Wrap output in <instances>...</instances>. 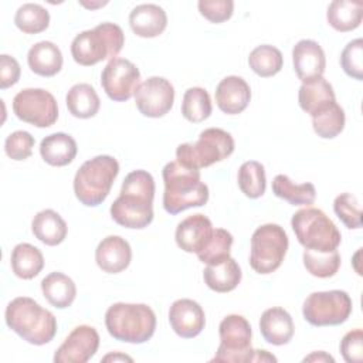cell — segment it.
<instances>
[{"instance_id":"cell-25","label":"cell","mask_w":363,"mask_h":363,"mask_svg":"<svg viewBox=\"0 0 363 363\" xmlns=\"http://www.w3.org/2000/svg\"><path fill=\"white\" fill-rule=\"evenodd\" d=\"M31 231L34 237L45 245L54 247L61 244L67 237V223L54 210L45 208L38 211L31 221Z\"/></svg>"},{"instance_id":"cell-33","label":"cell","mask_w":363,"mask_h":363,"mask_svg":"<svg viewBox=\"0 0 363 363\" xmlns=\"http://www.w3.org/2000/svg\"><path fill=\"white\" fill-rule=\"evenodd\" d=\"M311 116L315 133L323 139L336 138L345 128V111L336 101L322 106Z\"/></svg>"},{"instance_id":"cell-1","label":"cell","mask_w":363,"mask_h":363,"mask_svg":"<svg viewBox=\"0 0 363 363\" xmlns=\"http://www.w3.org/2000/svg\"><path fill=\"white\" fill-rule=\"evenodd\" d=\"M155 180L146 170H133L123 179L119 197L111 204L112 220L126 228H145L153 220Z\"/></svg>"},{"instance_id":"cell-16","label":"cell","mask_w":363,"mask_h":363,"mask_svg":"<svg viewBox=\"0 0 363 363\" xmlns=\"http://www.w3.org/2000/svg\"><path fill=\"white\" fill-rule=\"evenodd\" d=\"M169 323L176 335L184 339L196 337L206 325V315L200 303L193 299H177L169 309Z\"/></svg>"},{"instance_id":"cell-41","label":"cell","mask_w":363,"mask_h":363,"mask_svg":"<svg viewBox=\"0 0 363 363\" xmlns=\"http://www.w3.org/2000/svg\"><path fill=\"white\" fill-rule=\"evenodd\" d=\"M340 65L345 74L353 79L363 78V40L356 38L346 44L340 54Z\"/></svg>"},{"instance_id":"cell-14","label":"cell","mask_w":363,"mask_h":363,"mask_svg":"<svg viewBox=\"0 0 363 363\" xmlns=\"http://www.w3.org/2000/svg\"><path fill=\"white\" fill-rule=\"evenodd\" d=\"M174 88L163 77H150L135 92V104L139 112L147 118L164 116L173 106Z\"/></svg>"},{"instance_id":"cell-46","label":"cell","mask_w":363,"mask_h":363,"mask_svg":"<svg viewBox=\"0 0 363 363\" xmlns=\"http://www.w3.org/2000/svg\"><path fill=\"white\" fill-rule=\"evenodd\" d=\"M303 362H335V359L325 352H313L303 359Z\"/></svg>"},{"instance_id":"cell-5","label":"cell","mask_w":363,"mask_h":363,"mask_svg":"<svg viewBox=\"0 0 363 363\" xmlns=\"http://www.w3.org/2000/svg\"><path fill=\"white\" fill-rule=\"evenodd\" d=\"M119 173V163L113 156L99 155L81 164L74 177V193L86 207L99 206L109 194Z\"/></svg>"},{"instance_id":"cell-49","label":"cell","mask_w":363,"mask_h":363,"mask_svg":"<svg viewBox=\"0 0 363 363\" xmlns=\"http://www.w3.org/2000/svg\"><path fill=\"white\" fill-rule=\"evenodd\" d=\"M82 6H85L86 9H96V7H102L105 4H108V1H98V3H85V1H79Z\"/></svg>"},{"instance_id":"cell-47","label":"cell","mask_w":363,"mask_h":363,"mask_svg":"<svg viewBox=\"0 0 363 363\" xmlns=\"http://www.w3.org/2000/svg\"><path fill=\"white\" fill-rule=\"evenodd\" d=\"M252 362H277V357L269 354L267 350H254V357Z\"/></svg>"},{"instance_id":"cell-15","label":"cell","mask_w":363,"mask_h":363,"mask_svg":"<svg viewBox=\"0 0 363 363\" xmlns=\"http://www.w3.org/2000/svg\"><path fill=\"white\" fill-rule=\"evenodd\" d=\"M99 347V335L95 328L79 325L65 337L54 353L55 363H85Z\"/></svg>"},{"instance_id":"cell-29","label":"cell","mask_w":363,"mask_h":363,"mask_svg":"<svg viewBox=\"0 0 363 363\" xmlns=\"http://www.w3.org/2000/svg\"><path fill=\"white\" fill-rule=\"evenodd\" d=\"M65 104L69 113L79 119H88L98 113L101 101L95 88L89 84H75L69 88Z\"/></svg>"},{"instance_id":"cell-42","label":"cell","mask_w":363,"mask_h":363,"mask_svg":"<svg viewBox=\"0 0 363 363\" xmlns=\"http://www.w3.org/2000/svg\"><path fill=\"white\" fill-rule=\"evenodd\" d=\"M34 142V136L30 132L16 130L6 138L4 152L13 160H26L31 156Z\"/></svg>"},{"instance_id":"cell-31","label":"cell","mask_w":363,"mask_h":363,"mask_svg":"<svg viewBox=\"0 0 363 363\" xmlns=\"http://www.w3.org/2000/svg\"><path fill=\"white\" fill-rule=\"evenodd\" d=\"M336 101L333 86L323 78H318L312 82H305L299 86L298 102L302 111L312 115L322 106Z\"/></svg>"},{"instance_id":"cell-37","label":"cell","mask_w":363,"mask_h":363,"mask_svg":"<svg viewBox=\"0 0 363 363\" xmlns=\"http://www.w3.org/2000/svg\"><path fill=\"white\" fill-rule=\"evenodd\" d=\"M238 187L250 199H258L265 193V169L257 160L244 162L238 169Z\"/></svg>"},{"instance_id":"cell-40","label":"cell","mask_w":363,"mask_h":363,"mask_svg":"<svg viewBox=\"0 0 363 363\" xmlns=\"http://www.w3.org/2000/svg\"><path fill=\"white\" fill-rule=\"evenodd\" d=\"M335 214L347 228L362 227V211L357 197L352 193H342L333 201Z\"/></svg>"},{"instance_id":"cell-48","label":"cell","mask_w":363,"mask_h":363,"mask_svg":"<svg viewBox=\"0 0 363 363\" xmlns=\"http://www.w3.org/2000/svg\"><path fill=\"white\" fill-rule=\"evenodd\" d=\"M118 362V360H128V362H132L133 359L126 356V354H121V353H111V354H106L105 357H102V362Z\"/></svg>"},{"instance_id":"cell-10","label":"cell","mask_w":363,"mask_h":363,"mask_svg":"<svg viewBox=\"0 0 363 363\" xmlns=\"http://www.w3.org/2000/svg\"><path fill=\"white\" fill-rule=\"evenodd\" d=\"M303 318L313 326H336L352 313V299L340 289L312 292L302 306Z\"/></svg>"},{"instance_id":"cell-9","label":"cell","mask_w":363,"mask_h":363,"mask_svg":"<svg viewBox=\"0 0 363 363\" xmlns=\"http://www.w3.org/2000/svg\"><path fill=\"white\" fill-rule=\"evenodd\" d=\"M288 235L279 224H264L251 237L250 265L262 275L277 271L288 251Z\"/></svg>"},{"instance_id":"cell-28","label":"cell","mask_w":363,"mask_h":363,"mask_svg":"<svg viewBox=\"0 0 363 363\" xmlns=\"http://www.w3.org/2000/svg\"><path fill=\"white\" fill-rule=\"evenodd\" d=\"M362 1L352 0H333L326 11L329 26L340 33L356 30L362 23Z\"/></svg>"},{"instance_id":"cell-8","label":"cell","mask_w":363,"mask_h":363,"mask_svg":"<svg viewBox=\"0 0 363 363\" xmlns=\"http://www.w3.org/2000/svg\"><path fill=\"white\" fill-rule=\"evenodd\" d=\"M233 136L220 128H207L194 143H182L176 149V160L190 169L208 167L227 159L234 152Z\"/></svg>"},{"instance_id":"cell-3","label":"cell","mask_w":363,"mask_h":363,"mask_svg":"<svg viewBox=\"0 0 363 363\" xmlns=\"http://www.w3.org/2000/svg\"><path fill=\"white\" fill-rule=\"evenodd\" d=\"M4 318L13 332L35 346L51 342L57 333L55 316L28 296H18L9 302Z\"/></svg>"},{"instance_id":"cell-11","label":"cell","mask_w":363,"mask_h":363,"mask_svg":"<svg viewBox=\"0 0 363 363\" xmlns=\"http://www.w3.org/2000/svg\"><path fill=\"white\" fill-rule=\"evenodd\" d=\"M220 346L211 362H252L254 349L251 347V326L241 315H227L220 326Z\"/></svg>"},{"instance_id":"cell-21","label":"cell","mask_w":363,"mask_h":363,"mask_svg":"<svg viewBox=\"0 0 363 363\" xmlns=\"http://www.w3.org/2000/svg\"><path fill=\"white\" fill-rule=\"evenodd\" d=\"M294 320L292 316L279 306L264 311L259 318V332L262 337L275 346H282L291 342L294 336Z\"/></svg>"},{"instance_id":"cell-26","label":"cell","mask_w":363,"mask_h":363,"mask_svg":"<svg viewBox=\"0 0 363 363\" xmlns=\"http://www.w3.org/2000/svg\"><path fill=\"white\" fill-rule=\"evenodd\" d=\"M27 62L34 74L54 77L62 68V54L54 43L40 41L28 50Z\"/></svg>"},{"instance_id":"cell-27","label":"cell","mask_w":363,"mask_h":363,"mask_svg":"<svg viewBox=\"0 0 363 363\" xmlns=\"http://www.w3.org/2000/svg\"><path fill=\"white\" fill-rule=\"evenodd\" d=\"M41 291L44 298L58 309L71 306L77 296V286L74 281L62 272H51L43 278Z\"/></svg>"},{"instance_id":"cell-45","label":"cell","mask_w":363,"mask_h":363,"mask_svg":"<svg viewBox=\"0 0 363 363\" xmlns=\"http://www.w3.org/2000/svg\"><path fill=\"white\" fill-rule=\"evenodd\" d=\"M21 74L20 64L14 57L7 54L0 55V88L6 89L18 82Z\"/></svg>"},{"instance_id":"cell-39","label":"cell","mask_w":363,"mask_h":363,"mask_svg":"<svg viewBox=\"0 0 363 363\" xmlns=\"http://www.w3.org/2000/svg\"><path fill=\"white\" fill-rule=\"evenodd\" d=\"M233 235L224 228H214L207 245L197 254L203 264H217L230 257Z\"/></svg>"},{"instance_id":"cell-17","label":"cell","mask_w":363,"mask_h":363,"mask_svg":"<svg viewBox=\"0 0 363 363\" xmlns=\"http://www.w3.org/2000/svg\"><path fill=\"white\" fill-rule=\"evenodd\" d=\"M292 62L295 74L302 84L323 77L326 68L325 52L313 40H301L294 45Z\"/></svg>"},{"instance_id":"cell-34","label":"cell","mask_w":363,"mask_h":363,"mask_svg":"<svg viewBox=\"0 0 363 363\" xmlns=\"http://www.w3.org/2000/svg\"><path fill=\"white\" fill-rule=\"evenodd\" d=\"M250 68L259 77L268 78L274 77L282 69L284 57L282 52L269 44H262L255 47L248 57Z\"/></svg>"},{"instance_id":"cell-23","label":"cell","mask_w":363,"mask_h":363,"mask_svg":"<svg viewBox=\"0 0 363 363\" xmlns=\"http://www.w3.org/2000/svg\"><path fill=\"white\" fill-rule=\"evenodd\" d=\"M77 142L72 136L64 132H57L45 136L40 143V155L50 166H67L77 156Z\"/></svg>"},{"instance_id":"cell-2","label":"cell","mask_w":363,"mask_h":363,"mask_svg":"<svg viewBox=\"0 0 363 363\" xmlns=\"http://www.w3.org/2000/svg\"><path fill=\"white\" fill-rule=\"evenodd\" d=\"M164 193L163 208L169 214H179L190 207H201L208 200V187L200 179V170L169 162L162 172Z\"/></svg>"},{"instance_id":"cell-22","label":"cell","mask_w":363,"mask_h":363,"mask_svg":"<svg viewBox=\"0 0 363 363\" xmlns=\"http://www.w3.org/2000/svg\"><path fill=\"white\" fill-rule=\"evenodd\" d=\"M129 26L132 31L143 38L160 35L167 26L166 11L157 4H139L129 14Z\"/></svg>"},{"instance_id":"cell-20","label":"cell","mask_w":363,"mask_h":363,"mask_svg":"<svg viewBox=\"0 0 363 363\" xmlns=\"http://www.w3.org/2000/svg\"><path fill=\"white\" fill-rule=\"evenodd\" d=\"M250 99V85L241 77L228 75L216 88V104L227 115L241 113L248 106Z\"/></svg>"},{"instance_id":"cell-19","label":"cell","mask_w":363,"mask_h":363,"mask_svg":"<svg viewBox=\"0 0 363 363\" xmlns=\"http://www.w3.org/2000/svg\"><path fill=\"white\" fill-rule=\"evenodd\" d=\"M132 259L129 242L119 235L105 237L95 250L96 265L108 274H118L126 269Z\"/></svg>"},{"instance_id":"cell-35","label":"cell","mask_w":363,"mask_h":363,"mask_svg":"<svg viewBox=\"0 0 363 363\" xmlns=\"http://www.w3.org/2000/svg\"><path fill=\"white\" fill-rule=\"evenodd\" d=\"M211 99L204 88L193 86L184 92L182 101V115L189 122H203L211 115Z\"/></svg>"},{"instance_id":"cell-32","label":"cell","mask_w":363,"mask_h":363,"mask_svg":"<svg viewBox=\"0 0 363 363\" xmlns=\"http://www.w3.org/2000/svg\"><path fill=\"white\" fill-rule=\"evenodd\" d=\"M272 193L292 206H311L316 199V189L312 183L295 184L286 174H277L272 180Z\"/></svg>"},{"instance_id":"cell-30","label":"cell","mask_w":363,"mask_h":363,"mask_svg":"<svg viewBox=\"0 0 363 363\" xmlns=\"http://www.w3.org/2000/svg\"><path fill=\"white\" fill-rule=\"evenodd\" d=\"M10 262L14 275L21 279H31L44 268L43 252L28 242H20L13 248Z\"/></svg>"},{"instance_id":"cell-24","label":"cell","mask_w":363,"mask_h":363,"mask_svg":"<svg viewBox=\"0 0 363 363\" xmlns=\"http://www.w3.org/2000/svg\"><path fill=\"white\" fill-rule=\"evenodd\" d=\"M241 275L240 265L231 257L217 264H208L203 271L204 284L211 291L218 294H225L235 289L241 281Z\"/></svg>"},{"instance_id":"cell-44","label":"cell","mask_w":363,"mask_h":363,"mask_svg":"<svg viewBox=\"0 0 363 363\" xmlns=\"http://www.w3.org/2000/svg\"><path fill=\"white\" fill-rule=\"evenodd\" d=\"M340 353L347 363H360L363 360V330L347 332L340 342Z\"/></svg>"},{"instance_id":"cell-13","label":"cell","mask_w":363,"mask_h":363,"mask_svg":"<svg viewBox=\"0 0 363 363\" xmlns=\"http://www.w3.org/2000/svg\"><path fill=\"white\" fill-rule=\"evenodd\" d=\"M101 85L112 101L125 102L138 91L140 85V72L132 61L126 58H113L102 69Z\"/></svg>"},{"instance_id":"cell-43","label":"cell","mask_w":363,"mask_h":363,"mask_svg":"<svg viewBox=\"0 0 363 363\" xmlns=\"http://www.w3.org/2000/svg\"><path fill=\"white\" fill-rule=\"evenodd\" d=\"M200 14L211 23L227 21L234 11L233 0H200L197 3Z\"/></svg>"},{"instance_id":"cell-18","label":"cell","mask_w":363,"mask_h":363,"mask_svg":"<svg viewBox=\"0 0 363 363\" xmlns=\"http://www.w3.org/2000/svg\"><path fill=\"white\" fill-rule=\"evenodd\" d=\"M213 224L204 214H191L182 220L176 228V244L186 252L199 254L213 235Z\"/></svg>"},{"instance_id":"cell-36","label":"cell","mask_w":363,"mask_h":363,"mask_svg":"<svg viewBox=\"0 0 363 363\" xmlns=\"http://www.w3.org/2000/svg\"><path fill=\"white\" fill-rule=\"evenodd\" d=\"M14 24L26 34H38L48 27L50 13L41 4L26 3L17 9Z\"/></svg>"},{"instance_id":"cell-6","label":"cell","mask_w":363,"mask_h":363,"mask_svg":"<svg viewBox=\"0 0 363 363\" xmlns=\"http://www.w3.org/2000/svg\"><path fill=\"white\" fill-rule=\"evenodd\" d=\"M125 44V34L118 24L101 23L92 30L75 35L71 54L77 64L91 67L102 60H113Z\"/></svg>"},{"instance_id":"cell-4","label":"cell","mask_w":363,"mask_h":363,"mask_svg":"<svg viewBox=\"0 0 363 363\" xmlns=\"http://www.w3.org/2000/svg\"><path fill=\"white\" fill-rule=\"evenodd\" d=\"M105 326L113 339L139 345L153 336L156 315L146 303L118 302L108 308Z\"/></svg>"},{"instance_id":"cell-38","label":"cell","mask_w":363,"mask_h":363,"mask_svg":"<svg viewBox=\"0 0 363 363\" xmlns=\"http://www.w3.org/2000/svg\"><path fill=\"white\" fill-rule=\"evenodd\" d=\"M302 258L306 271L318 278H330L337 272L340 267V255L337 250L329 252H318L305 248Z\"/></svg>"},{"instance_id":"cell-12","label":"cell","mask_w":363,"mask_h":363,"mask_svg":"<svg viewBox=\"0 0 363 363\" xmlns=\"http://www.w3.org/2000/svg\"><path fill=\"white\" fill-rule=\"evenodd\" d=\"M16 116L37 128H48L58 119V105L54 95L43 88H26L13 99Z\"/></svg>"},{"instance_id":"cell-7","label":"cell","mask_w":363,"mask_h":363,"mask_svg":"<svg viewBox=\"0 0 363 363\" xmlns=\"http://www.w3.org/2000/svg\"><path fill=\"white\" fill-rule=\"evenodd\" d=\"M291 225L298 242L306 250L329 252L337 250L342 241L340 231L320 208L298 210L291 218Z\"/></svg>"}]
</instances>
